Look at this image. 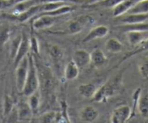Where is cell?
<instances>
[{
  "instance_id": "cell-34",
  "label": "cell",
  "mask_w": 148,
  "mask_h": 123,
  "mask_svg": "<svg viewBox=\"0 0 148 123\" xmlns=\"http://www.w3.org/2000/svg\"><path fill=\"white\" fill-rule=\"evenodd\" d=\"M14 5V0H0V11L10 10Z\"/></svg>"
},
{
  "instance_id": "cell-5",
  "label": "cell",
  "mask_w": 148,
  "mask_h": 123,
  "mask_svg": "<svg viewBox=\"0 0 148 123\" xmlns=\"http://www.w3.org/2000/svg\"><path fill=\"white\" fill-rule=\"evenodd\" d=\"M37 17L33 21V27L34 30H39L49 28L59 21L63 16L54 17L46 14H37Z\"/></svg>"
},
{
  "instance_id": "cell-20",
  "label": "cell",
  "mask_w": 148,
  "mask_h": 123,
  "mask_svg": "<svg viewBox=\"0 0 148 123\" xmlns=\"http://www.w3.org/2000/svg\"><path fill=\"white\" fill-rule=\"evenodd\" d=\"M40 12V4L35 5L33 7H30L27 10H26L24 12L21 13L20 14L17 16H13L15 17L17 20L20 22H25L27 20H30L31 18L34 17L37 14H38Z\"/></svg>"
},
{
  "instance_id": "cell-23",
  "label": "cell",
  "mask_w": 148,
  "mask_h": 123,
  "mask_svg": "<svg viewBox=\"0 0 148 123\" xmlns=\"http://www.w3.org/2000/svg\"><path fill=\"white\" fill-rule=\"evenodd\" d=\"M12 33V27L7 24L0 25V49L10 40Z\"/></svg>"
},
{
  "instance_id": "cell-32",
  "label": "cell",
  "mask_w": 148,
  "mask_h": 123,
  "mask_svg": "<svg viewBox=\"0 0 148 123\" xmlns=\"http://www.w3.org/2000/svg\"><path fill=\"white\" fill-rule=\"evenodd\" d=\"M122 1L124 0H103L101 2L95 4V5H98L100 7H106V8H114Z\"/></svg>"
},
{
  "instance_id": "cell-31",
  "label": "cell",
  "mask_w": 148,
  "mask_h": 123,
  "mask_svg": "<svg viewBox=\"0 0 148 123\" xmlns=\"http://www.w3.org/2000/svg\"><path fill=\"white\" fill-rule=\"evenodd\" d=\"M138 69L140 75L144 79H148V56L143 59L139 62Z\"/></svg>"
},
{
  "instance_id": "cell-15",
  "label": "cell",
  "mask_w": 148,
  "mask_h": 123,
  "mask_svg": "<svg viewBox=\"0 0 148 123\" xmlns=\"http://www.w3.org/2000/svg\"><path fill=\"white\" fill-rule=\"evenodd\" d=\"M137 109L140 115L145 120H148V91L142 90L138 99Z\"/></svg>"
},
{
  "instance_id": "cell-38",
  "label": "cell",
  "mask_w": 148,
  "mask_h": 123,
  "mask_svg": "<svg viewBox=\"0 0 148 123\" xmlns=\"http://www.w3.org/2000/svg\"><path fill=\"white\" fill-rule=\"evenodd\" d=\"M1 11H0V13H1Z\"/></svg>"
},
{
  "instance_id": "cell-33",
  "label": "cell",
  "mask_w": 148,
  "mask_h": 123,
  "mask_svg": "<svg viewBox=\"0 0 148 123\" xmlns=\"http://www.w3.org/2000/svg\"><path fill=\"white\" fill-rule=\"evenodd\" d=\"M142 89L140 88H137V89L134 91V93L132 95V98H133V102H134V104H133V109L132 110V116H131V119L132 117H134L135 115V111L136 109H137V104H138V99L139 97H140V93H141Z\"/></svg>"
},
{
  "instance_id": "cell-6",
  "label": "cell",
  "mask_w": 148,
  "mask_h": 123,
  "mask_svg": "<svg viewBox=\"0 0 148 123\" xmlns=\"http://www.w3.org/2000/svg\"><path fill=\"white\" fill-rule=\"evenodd\" d=\"M132 109L126 104L119 106L112 111L111 122L112 123H125L131 119Z\"/></svg>"
},
{
  "instance_id": "cell-3",
  "label": "cell",
  "mask_w": 148,
  "mask_h": 123,
  "mask_svg": "<svg viewBox=\"0 0 148 123\" xmlns=\"http://www.w3.org/2000/svg\"><path fill=\"white\" fill-rule=\"evenodd\" d=\"M29 69L28 54L25 56L15 67L16 87L18 92L22 93L24 88Z\"/></svg>"
},
{
  "instance_id": "cell-13",
  "label": "cell",
  "mask_w": 148,
  "mask_h": 123,
  "mask_svg": "<svg viewBox=\"0 0 148 123\" xmlns=\"http://www.w3.org/2000/svg\"><path fill=\"white\" fill-rule=\"evenodd\" d=\"M18 120L22 121H29L31 120L33 116V111L27 101H21L17 107Z\"/></svg>"
},
{
  "instance_id": "cell-28",
  "label": "cell",
  "mask_w": 148,
  "mask_h": 123,
  "mask_svg": "<svg viewBox=\"0 0 148 123\" xmlns=\"http://www.w3.org/2000/svg\"><path fill=\"white\" fill-rule=\"evenodd\" d=\"M58 113L56 111H47L45 113L42 114L38 120H39V122L43 123H51L56 122V117H57Z\"/></svg>"
},
{
  "instance_id": "cell-37",
  "label": "cell",
  "mask_w": 148,
  "mask_h": 123,
  "mask_svg": "<svg viewBox=\"0 0 148 123\" xmlns=\"http://www.w3.org/2000/svg\"><path fill=\"white\" fill-rule=\"evenodd\" d=\"M78 1H85V0H78Z\"/></svg>"
},
{
  "instance_id": "cell-2",
  "label": "cell",
  "mask_w": 148,
  "mask_h": 123,
  "mask_svg": "<svg viewBox=\"0 0 148 123\" xmlns=\"http://www.w3.org/2000/svg\"><path fill=\"white\" fill-rule=\"evenodd\" d=\"M29 56V69L25 83L23 88V93L25 96H28L33 93L36 92L40 87L38 72L36 67L35 57L31 54H28Z\"/></svg>"
},
{
  "instance_id": "cell-27",
  "label": "cell",
  "mask_w": 148,
  "mask_h": 123,
  "mask_svg": "<svg viewBox=\"0 0 148 123\" xmlns=\"http://www.w3.org/2000/svg\"><path fill=\"white\" fill-rule=\"evenodd\" d=\"M14 108L15 107L12 98L10 96H4V104H3V116L4 117H8Z\"/></svg>"
},
{
  "instance_id": "cell-26",
  "label": "cell",
  "mask_w": 148,
  "mask_h": 123,
  "mask_svg": "<svg viewBox=\"0 0 148 123\" xmlns=\"http://www.w3.org/2000/svg\"><path fill=\"white\" fill-rule=\"evenodd\" d=\"M127 13L148 14V0H141L138 1Z\"/></svg>"
},
{
  "instance_id": "cell-25",
  "label": "cell",
  "mask_w": 148,
  "mask_h": 123,
  "mask_svg": "<svg viewBox=\"0 0 148 123\" xmlns=\"http://www.w3.org/2000/svg\"><path fill=\"white\" fill-rule=\"evenodd\" d=\"M148 51V38L145 40H144L143 41H142L141 43H139L138 45H137L136 46H134V49H133L132 52H129L127 54L124 55V56L123 57L122 61H125L127 59H130L132 56H134L136 54H141L143 52H147Z\"/></svg>"
},
{
  "instance_id": "cell-18",
  "label": "cell",
  "mask_w": 148,
  "mask_h": 123,
  "mask_svg": "<svg viewBox=\"0 0 148 123\" xmlns=\"http://www.w3.org/2000/svg\"><path fill=\"white\" fill-rule=\"evenodd\" d=\"M79 74V68L73 60L66 64L64 71V77L66 80H73L76 79Z\"/></svg>"
},
{
  "instance_id": "cell-36",
  "label": "cell",
  "mask_w": 148,
  "mask_h": 123,
  "mask_svg": "<svg viewBox=\"0 0 148 123\" xmlns=\"http://www.w3.org/2000/svg\"><path fill=\"white\" fill-rule=\"evenodd\" d=\"M26 1V0H14V4H17V3L21 2V1Z\"/></svg>"
},
{
  "instance_id": "cell-1",
  "label": "cell",
  "mask_w": 148,
  "mask_h": 123,
  "mask_svg": "<svg viewBox=\"0 0 148 123\" xmlns=\"http://www.w3.org/2000/svg\"><path fill=\"white\" fill-rule=\"evenodd\" d=\"M121 84V75H119L98 88L91 99L92 101L98 103L106 102L108 98L114 96L118 92Z\"/></svg>"
},
{
  "instance_id": "cell-14",
  "label": "cell",
  "mask_w": 148,
  "mask_h": 123,
  "mask_svg": "<svg viewBox=\"0 0 148 123\" xmlns=\"http://www.w3.org/2000/svg\"><path fill=\"white\" fill-rule=\"evenodd\" d=\"M127 40L132 46H136L148 38V30L145 31H127L126 32Z\"/></svg>"
},
{
  "instance_id": "cell-19",
  "label": "cell",
  "mask_w": 148,
  "mask_h": 123,
  "mask_svg": "<svg viewBox=\"0 0 148 123\" xmlns=\"http://www.w3.org/2000/svg\"><path fill=\"white\" fill-rule=\"evenodd\" d=\"M27 97H28L27 103L33 111V115L36 114L40 110V105H41V96H40V89L30 94Z\"/></svg>"
},
{
  "instance_id": "cell-16",
  "label": "cell",
  "mask_w": 148,
  "mask_h": 123,
  "mask_svg": "<svg viewBox=\"0 0 148 123\" xmlns=\"http://www.w3.org/2000/svg\"><path fill=\"white\" fill-rule=\"evenodd\" d=\"M48 52L52 60L53 61L54 65L56 66H59L63 60L64 54L63 49L56 44H51L48 46Z\"/></svg>"
},
{
  "instance_id": "cell-9",
  "label": "cell",
  "mask_w": 148,
  "mask_h": 123,
  "mask_svg": "<svg viewBox=\"0 0 148 123\" xmlns=\"http://www.w3.org/2000/svg\"><path fill=\"white\" fill-rule=\"evenodd\" d=\"M72 60L79 69H83L90 63V54L85 49H78L74 53Z\"/></svg>"
},
{
  "instance_id": "cell-11",
  "label": "cell",
  "mask_w": 148,
  "mask_h": 123,
  "mask_svg": "<svg viewBox=\"0 0 148 123\" xmlns=\"http://www.w3.org/2000/svg\"><path fill=\"white\" fill-rule=\"evenodd\" d=\"M99 111L91 105L86 106L80 112V120L83 122H93L98 119Z\"/></svg>"
},
{
  "instance_id": "cell-17",
  "label": "cell",
  "mask_w": 148,
  "mask_h": 123,
  "mask_svg": "<svg viewBox=\"0 0 148 123\" xmlns=\"http://www.w3.org/2000/svg\"><path fill=\"white\" fill-rule=\"evenodd\" d=\"M107 58L100 49H95L90 53V63L95 67L100 68L106 63Z\"/></svg>"
},
{
  "instance_id": "cell-4",
  "label": "cell",
  "mask_w": 148,
  "mask_h": 123,
  "mask_svg": "<svg viewBox=\"0 0 148 123\" xmlns=\"http://www.w3.org/2000/svg\"><path fill=\"white\" fill-rule=\"evenodd\" d=\"M95 23L93 17L89 15H82L74 21L71 22L67 27L69 34H77L82 31L85 27L92 25Z\"/></svg>"
},
{
  "instance_id": "cell-35",
  "label": "cell",
  "mask_w": 148,
  "mask_h": 123,
  "mask_svg": "<svg viewBox=\"0 0 148 123\" xmlns=\"http://www.w3.org/2000/svg\"><path fill=\"white\" fill-rule=\"evenodd\" d=\"M103 0H85L83 1V2H85V4H88V5H95V4L98 2H101Z\"/></svg>"
},
{
  "instance_id": "cell-8",
  "label": "cell",
  "mask_w": 148,
  "mask_h": 123,
  "mask_svg": "<svg viewBox=\"0 0 148 123\" xmlns=\"http://www.w3.org/2000/svg\"><path fill=\"white\" fill-rule=\"evenodd\" d=\"M109 33V28L106 25H98L96 27H94L93 28L91 29L88 34L86 35L83 38L82 41L84 43H88V42L92 41L96 39L102 38L106 36Z\"/></svg>"
},
{
  "instance_id": "cell-10",
  "label": "cell",
  "mask_w": 148,
  "mask_h": 123,
  "mask_svg": "<svg viewBox=\"0 0 148 123\" xmlns=\"http://www.w3.org/2000/svg\"><path fill=\"white\" fill-rule=\"evenodd\" d=\"M121 24H133V23H143L148 20V14H132L126 13L118 17Z\"/></svg>"
},
{
  "instance_id": "cell-7",
  "label": "cell",
  "mask_w": 148,
  "mask_h": 123,
  "mask_svg": "<svg viewBox=\"0 0 148 123\" xmlns=\"http://www.w3.org/2000/svg\"><path fill=\"white\" fill-rule=\"evenodd\" d=\"M30 36L26 31H23L22 33V40L19 46L18 50H17L16 56L13 60L14 68L17 65L20 63V61L28 54L30 52V41H29Z\"/></svg>"
},
{
  "instance_id": "cell-21",
  "label": "cell",
  "mask_w": 148,
  "mask_h": 123,
  "mask_svg": "<svg viewBox=\"0 0 148 123\" xmlns=\"http://www.w3.org/2000/svg\"><path fill=\"white\" fill-rule=\"evenodd\" d=\"M98 88L93 83H85L79 85L77 88L79 95L86 98H92L95 95Z\"/></svg>"
},
{
  "instance_id": "cell-30",
  "label": "cell",
  "mask_w": 148,
  "mask_h": 123,
  "mask_svg": "<svg viewBox=\"0 0 148 123\" xmlns=\"http://www.w3.org/2000/svg\"><path fill=\"white\" fill-rule=\"evenodd\" d=\"M30 52L33 56H38L40 53V45L38 38L34 35H30Z\"/></svg>"
},
{
  "instance_id": "cell-22",
  "label": "cell",
  "mask_w": 148,
  "mask_h": 123,
  "mask_svg": "<svg viewBox=\"0 0 148 123\" xmlns=\"http://www.w3.org/2000/svg\"><path fill=\"white\" fill-rule=\"evenodd\" d=\"M117 27L125 33L127 31H145V30H148V22L133 23V24H121Z\"/></svg>"
},
{
  "instance_id": "cell-12",
  "label": "cell",
  "mask_w": 148,
  "mask_h": 123,
  "mask_svg": "<svg viewBox=\"0 0 148 123\" xmlns=\"http://www.w3.org/2000/svg\"><path fill=\"white\" fill-rule=\"evenodd\" d=\"M40 4V0H26L14 4L10 10L13 16H17L35 5Z\"/></svg>"
},
{
  "instance_id": "cell-29",
  "label": "cell",
  "mask_w": 148,
  "mask_h": 123,
  "mask_svg": "<svg viewBox=\"0 0 148 123\" xmlns=\"http://www.w3.org/2000/svg\"><path fill=\"white\" fill-rule=\"evenodd\" d=\"M22 40V33L16 36L14 38L12 39L11 42V44H10V59H12V61L14 60V57L16 56V54H17V50H18L19 46H20V43L21 42Z\"/></svg>"
},
{
  "instance_id": "cell-24",
  "label": "cell",
  "mask_w": 148,
  "mask_h": 123,
  "mask_svg": "<svg viewBox=\"0 0 148 123\" xmlns=\"http://www.w3.org/2000/svg\"><path fill=\"white\" fill-rule=\"evenodd\" d=\"M105 48L110 53L117 54L123 50L124 46L118 39L111 38L106 41L105 43Z\"/></svg>"
}]
</instances>
